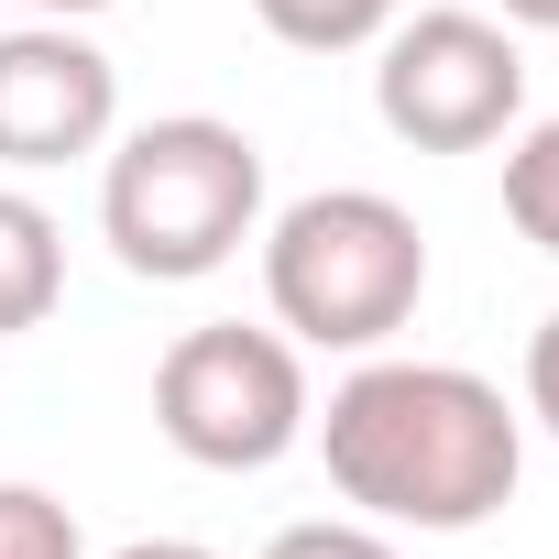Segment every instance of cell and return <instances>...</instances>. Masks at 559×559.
<instances>
[{
    "instance_id": "9c48e42d",
    "label": "cell",
    "mask_w": 559,
    "mask_h": 559,
    "mask_svg": "<svg viewBox=\"0 0 559 559\" xmlns=\"http://www.w3.org/2000/svg\"><path fill=\"white\" fill-rule=\"evenodd\" d=\"M504 219H515L537 252H559V121H537V132L504 154Z\"/></svg>"
},
{
    "instance_id": "3957f363",
    "label": "cell",
    "mask_w": 559,
    "mask_h": 559,
    "mask_svg": "<svg viewBox=\"0 0 559 559\" xmlns=\"http://www.w3.org/2000/svg\"><path fill=\"white\" fill-rule=\"evenodd\" d=\"M99 230L132 274L198 286L263 230V143L241 121H209V110L143 121L99 176Z\"/></svg>"
},
{
    "instance_id": "5bb4252c",
    "label": "cell",
    "mask_w": 559,
    "mask_h": 559,
    "mask_svg": "<svg viewBox=\"0 0 559 559\" xmlns=\"http://www.w3.org/2000/svg\"><path fill=\"white\" fill-rule=\"evenodd\" d=\"M504 23H526V34H559V0H504Z\"/></svg>"
},
{
    "instance_id": "8fae6325",
    "label": "cell",
    "mask_w": 559,
    "mask_h": 559,
    "mask_svg": "<svg viewBox=\"0 0 559 559\" xmlns=\"http://www.w3.org/2000/svg\"><path fill=\"white\" fill-rule=\"evenodd\" d=\"M263 559H395V537L373 515H308V526H274Z\"/></svg>"
},
{
    "instance_id": "6da1fadb",
    "label": "cell",
    "mask_w": 559,
    "mask_h": 559,
    "mask_svg": "<svg viewBox=\"0 0 559 559\" xmlns=\"http://www.w3.org/2000/svg\"><path fill=\"white\" fill-rule=\"evenodd\" d=\"M308 428H319L341 504H362L373 526H417V537H461L504 515L526 472V428L504 384H483L472 362H362Z\"/></svg>"
},
{
    "instance_id": "9a60e30c",
    "label": "cell",
    "mask_w": 559,
    "mask_h": 559,
    "mask_svg": "<svg viewBox=\"0 0 559 559\" xmlns=\"http://www.w3.org/2000/svg\"><path fill=\"white\" fill-rule=\"evenodd\" d=\"M45 23H88V12H110V0H34Z\"/></svg>"
},
{
    "instance_id": "8992f818",
    "label": "cell",
    "mask_w": 559,
    "mask_h": 559,
    "mask_svg": "<svg viewBox=\"0 0 559 559\" xmlns=\"http://www.w3.org/2000/svg\"><path fill=\"white\" fill-rule=\"evenodd\" d=\"M110 121H121V67L78 23L0 34V165H12V176H45V165L99 154Z\"/></svg>"
},
{
    "instance_id": "7c38bea8",
    "label": "cell",
    "mask_w": 559,
    "mask_h": 559,
    "mask_svg": "<svg viewBox=\"0 0 559 559\" xmlns=\"http://www.w3.org/2000/svg\"><path fill=\"white\" fill-rule=\"evenodd\" d=\"M526 417L559 439V308L537 319V341H526Z\"/></svg>"
},
{
    "instance_id": "7a4b0ae2",
    "label": "cell",
    "mask_w": 559,
    "mask_h": 559,
    "mask_svg": "<svg viewBox=\"0 0 559 559\" xmlns=\"http://www.w3.org/2000/svg\"><path fill=\"white\" fill-rule=\"evenodd\" d=\"M263 297L297 352H384L428 297V230L384 187H319L297 209H274Z\"/></svg>"
},
{
    "instance_id": "277c9868",
    "label": "cell",
    "mask_w": 559,
    "mask_h": 559,
    "mask_svg": "<svg viewBox=\"0 0 559 559\" xmlns=\"http://www.w3.org/2000/svg\"><path fill=\"white\" fill-rule=\"evenodd\" d=\"M154 428L198 472H274L308 439V362L286 330L209 319L154 362Z\"/></svg>"
},
{
    "instance_id": "4fadbf2b",
    "label": "cell",
    "mask_w": 559,
    "mask_h": 559,
    "mask_svg": "<svg viewBox=\"0 0 559 559\" xmlns=\"http://www.w3.org/2000/svg\"><path fill=\"white\" fill-rule=\"evenodd\" d=\"M110 559H219V548H198V537H132V548H110Z\"/></svg>"
},
{
    "instance_id": "ba28073f",
    "label": "cell",
    "mask_w": 559,
    "mask_h": 559,
    "mask_svg": "<svg viewBox=\"0 0 559 559\" xmlns=\"http://www.w3.org/2000/svg\"><path fill=\"white\" fill-rule=\"evenodd\" d=\"M406 0H252V23L297 56H352V45H384V23Z\"/></svg>"
},
{
    "instance_id": "52a82bcc",
    "label": "cell",
    "mask_w": 559,
    "mask_h": 559,
    "mask_svg": "<svg viewBox=\"0 0 559 559\" xmlns=\"http://www.w3.org/2000/svg\"><path fill=\"white\" fill-rule=\"evenodd\" d=\"M56 297H67V230H56V209L23 198V187H0V341L45 330Z\"/></svg>"
},
{
    "instance_id": "5b68a950",
    "label": "cell",
    "mask_w": 559,
    "mask_h": 559,
    "mask_svg": "<svg viewBox=\"0 0 559 559\" xmlns=\"http://www.w3.org/2000/svg\"><path fill=\"white\" fill-rule=\"evenodd\" d=\"M373 110H384V132L417 143V154H483V143H504L515 110H526V56H515V34L483 23V12L384 23Z\"/></svg>"
},
{
    "instance_id": "30bf717a",
    "label": "cell",
    "mask_w": 559,
    "mask_h": 559,
    "mask_svg": "<svg viewBox=\"0 0 559 559\" xmlns=\"http://www.w3.org/2000/svg\"><path fill=\"white\" fill-rule=\"evenodd\" d=\"M0 559H88V537L45 483H0Z\"/></svg>"
}]
</instances>
